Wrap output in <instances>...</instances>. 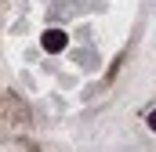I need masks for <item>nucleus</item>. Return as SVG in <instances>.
Returning <instances> with one entry per match:
<instances>
[{
	"label": "nucleus",
	"mask_w": 156,
	"mask_h": 152,
	"mask_svg": "<svg viewBox=\"0 0 156 152\" xmlns=\"http://www.w3.org/2000/svg\"><path fill=\"white\" fill-rule=\"evenodd\" d=\"M149 127H153V130H156V112H149Z\"/></svg>",
	"instance_id": "f03ea898"
},
{
	"label": "nucleus",
	"mask_w": 156,
	"mask_h": 152,
	"mask_svg": "<svg viewBox=\"0 0 156 152\" xmlns=\"http://www.w3.org/2000/svg\"><path fill=\"white\" fill-rule=\"evenodd\" d=\"M40 43H44V51L58 54V51H66V43H69V36H66L62 29H47V33L40 36Z\"/></svg>",
	"instance_id": "f257e3e1"
}]
</instances>
